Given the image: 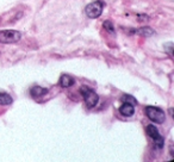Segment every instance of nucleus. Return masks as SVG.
<instances>
[{"mask_svg":"<svg viewBox=\"0 0 174 162\" xmlns=\"http://www.w3.org/2000/svg\"><path fill=\"white\" fill-rule=\"evenodd\" d=\"M80 94L82 95L85 104H86V106L88 107V108H93L97 104H98L99 97H98V94H97L92 88L87 87V86H82L80 88Z\"/></svg>","mask_w":174,"mask_h":162,"instance_id":"f257e3e1","label":"nucleus"},{"mask_svg":"<svg viewBox=\"0 0 174 162\" xmlns=\"http://www.w3.org/2000/svg\"><path fill=\"white\" fill-rule=\"evenodd\" d=\"M144 111H146L147 117L155 124H162L166 119V113L162 108H159L155 106H147Z\"/></svg>","mask_w":174,"mask_h":162,"instance_id":"f03ea898","label":"nucleus"},{"mask_svg":"<svg viewBox=\"0 0 174 162\" xmlns=\"http://www.w3.org/2000/svg\"><path fill=\"white\" fill-rule=\"evenodd\" d=\"M104 1L101 0H97V1H93L91 4H88L85 8V13L86 16L91 18V19H95V18H99L103 13V10H104Z\"/></svg>","mask_w":174,"mask_h":162,"instance_id":"7ed1b4c3","label":"nucleus"},{"mask_svg":"<svg viewBox=\"0 0 174 162\" xmlns=\"http://www.w3.org/2000/svg\"><path fill=\"white\" fill-rule=\"evenodd\" d=\"M22 38V34L17 30H1L0 31V43L11 44L17 43Z\"/></svg>","mask_w":174,"mask_h":162,"instance_id":"20e7f679","label":"nucleus"},{"mask_svg":"<svg viewBox=\"0 0 174 162\" xmlns=\"http://www.w3.org/2000/svg\"><path fill=\"white\" fill-rule=\"evenodd\" d=\"M147 134L148 136L154 141V143H155V146L159 148V149H162L163 148V144H165V139H163V137L161 136V134L159 132L158 128H155V125H148L147 129Z\"/></svg>","mask_w":174,"mask_h":162,"instance_id":"39448f33","label":"nucleus"},{"mask_svg":"<svg viewBox=\"0 0 174 162\" xmlns=\"http://www.w3.org/2000/svg\"><path fill=\"white\" fill-rule=\"evenodd\" d=\"M119 113L122 116H124V117H131L135 113V105L124 101V103L121 105V107H119Z\"/></svg>","mask_w":174,"mask_h":162,"instance_id":"423d86ee","label":"nucleus"},{"mask_svg":"<svg viewBox=\"0 0 174 162\" xmlns=\"http://www.w3.org/2000/svg\"><path fill=\"white\" fill-rule=\"evenodd\" d=\"M30 94L35 99H38V98H42L45 94H48V89L44 87H41V86H35L30 89Z\"/></svg>","mask_w":174,"mask_h":162,"instance_id":"0eeeda50","label":"nucleus"},{"mask_svg":"<svg viewBox=\"0 0 174 162\" xmlns=\"http://www.w3.org/2000/svg\"><path fill=\"white\" fill-rule=\"evenodd\" d=\"M74 79H73V76H71V75H68V74H62L61 75V78H60V85H61V87H63V88H69V87H72L73 85H74Z\"/></svg>","mask_w":174,"mask_h":162,"instance_id":"6e6552de","label":"nucleus"},{"mask_svg":"<svg viewBox=\"0 0 174 162\" xmlns=\"http://www.w3.org/2000/svg\"><path fill=\"white\" fill-rule=\"evenodd\" d=\"M135 32L141 35V36H143V37H150V36L154 35V32H155V31H154V30L151 27H149V26H142L140 29L135 30Z\"/></svg>","mask_w":174,"mask_h":162,"instance_id":"1a4fd4ad","label":"nucleus"},{"mask_svg":"<svg viewBox=\"0 0 174 162\" xmlns=\"http://www.w3.org/2000/svg\"><path fill=\"white\" fill-rule=\"evenodd\" d=\"M12 97L7 93H0V105H11L12 104Z\"/></svg>","mask_w":174,"mask_h":162,"instance_id":"9d476101","label":"nucleus"},{"mask_svg":"<svg viewBox=\"0 0 174 162\" xmlns=\"http://www.w3.org/2000/svg\"><path fill=\"white\" fill-rule=\"evenodd\" d=\"M122 100L123 101H127V103H130L132 105H137V100L135 99L132 95H130V94H124L122 97Z\"/></svg>","mask_w":174,"mask_h":162,"instance_id":"9b49d317","label":"nucleus"},{"mask_svg":"<svg viewBox=\"0 0 174 162\" xmlns=\"http://www.w3.org/2000/svg\"><path fill=\"white\" fill-rule=\"evenodd\" d=\"M103 26H104V29L108 30L109 32H111V34L114 32V27H113V24H112L111 20H105L104 24H103Z\"/></svg>","mask_w":174,"mask_h":162,"instance_id":"f8f14e48","label":"nucleus"}]
</instances>
